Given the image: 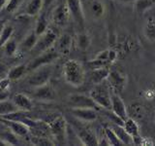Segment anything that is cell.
I'll list each match as a JSON object with an SVG mask.
<instances>
[{
    "mask_svg": "<svg viewBox=\"0 0 155 146\" xmlns=\"http://www.w3.org/2000/svg\"><path fill=\"white\" fill-rule=\"evenodd\" d=\"M63 77L67 84L73 87H81L85 80L84 65L76 60L67 61L63 65Z\"/></svg>",
    "mask_w": 155,
    "mask_h": 146,
    "instance_id": "cell-1",
    "label": "cell"
},
{
    "mask_svg": "<svg viewBox=\"0 0 155 146\" xmlns=\"http://www.w3.org/2000/svg\"><path fill=\"white\" fill-rule=\"evenodd\" d=\"M89 96L98 107H101L102 109H111V95L109 87L104 84V82L95 85L94 89L91 90Z\"/></svg>",
    "mask_w": 155,
    "mask_h": 146,
    "instance_id": "cell-2",
    "label": "cell"
},
{
    "mask_svg": "<svg viewBox=\"0 0 155 146\" xmlns=\"http://www.w3.org/2000/svg\"><path fill=\"white\" fill-rule=\"evenodd\" d=\"M119 54L114 49H107V50L101 51L95 58L87 62V65L90 69H95L99 67H110L116 60L118 58Z\"/></svg>",
    "mask_w": 155,
    "mask_h": 146,
    "instance_id": "cell-3",
    "label": "cell"
},
{
    "mask_svg": "<svg viewBox=\"0 0 155 146\" xmlns=\"http://www.w3.org/2000/svg\"><path fill=\"white\" fill-rule=\"evenodd\" d=\"M52 71L53 70L51 64L44 65L32 70L31 75L27 79L28 85L33 88H37L48 84V83H50Z\"/></svg>",
    "mask_w": 155,
    "mask_h": 146,
    "instance_id": "cell-4",
    "label": "cell"
},
{
    "mask_svg": "<svg viewBox=\"0 0 155 146\" xmlns=\"http://www.w3.org/2000/svg\"><path fill=\"white\" fill-rule=\"evenodd\" d=\"M59 56H60L59 53L56 51L55 48L52 47L51 49H48V50L37 55V57L34 58L32 61L29 62V64L27 65L28 71H30V70L32 71L38 67L51 64V62H53L55 60H57V58L59 57Z\"/></svg>",
    "mask_w": 155,
    "mask_h": 146,
    "instance_id": "cell-5",
    "label": "cell"
},
{
    "mask_svg": "<svg viewBox=\"0 0 155 146\" xmlns=\"http://www.w3.org/2000/svg\"><path fill=\"white\" fill-rule=\"evenodd\" d=\"M57 39V34L52 29L48 28L45 33L38 37V41L31 52L36 54V55H39V54L52 48L53 45L56 43Z\"/></svg>",
    "mask_w": 155,
    "mask_h": 146,
    "instance_id": "cell-6",
    "label": "cell"
},
{
    "mask_svg": "<svg viewBox=\"0 0 155 146\" xmlns=\"http://www.w3.org/2000/svg\"><path fill=\"white\" fill-rule=\"evenodd\" d=\"M48 127H50L51 134L56 139V141L60 143L64 142L67 131V122L64 117L59 115L53 118L48 123Z\"/></svg>",
    "mask_w": 155,
    "mask_h": 146,
    "instance_id": "cell-7",
    "label": "cell"
},
{
    "mask_svg": "<svg viewBox=\"0 0 155 146\" xmlns=\"http://www.w3.org/2000/svg\"><path fill=\"white\" fill-rule=\"evenodd\" d=\"M107 81L115 94L118 95L123 92L127 86V76L119 70H110Z\"/></svg>",
    "mask_w": 155,
    "mask_h": 146,
    "instance_id": "cell-8",
    "label": "cell"
},
{
    "mask_svg": "<svg viewBox=\"0 0 155 146\" xmlns=\"http://www.w3.org/2000/svg\"><path fill=\"white\" fill-rule=\"evenodd\" d=\"M0 122L1 124L4 125L7 129H9L15 134H17L18 137H25L26 135L30 133V128L26 125L22 123L21 121H16V120H11V119H6L0 117Z\"/></svg>",
    "mask_w": 155,
    "mask_h": 146,
    "instance_id": "cell-9",
    "label": "cell"
},
{
    "mask_svg": "<svg viewBox=\"0 0 155 146\" xmlns=\"http://www.w3.org/2000/svg\"><path fill=\"white\" fill-rule=\"evenodd\" d=\"M67 102L71 107H89V108H98V105L92 99L90 96L84 94H72L68 96Z\"/></svg>",
    "mask_w": 155,
    "mask_h": 146,
    "instance_id": "cell-10",
    "label": "cell"
},
{
    "mask_svg": "<svg viewBox=\"0 0 155 146\" xmlns=\"http://www.w3.org/2000/svg\"><path fill=\"white\" fill-rule=\"evenodd\" d=\"M71 114L77 118L78 120L91 123L98 118V113L95 108H89V107H71Z\"/></svg>",
    "mask_w": 155,
    "mask_h": 146,
    "instance_id": "cell-11",
    "label": "cell"
},
{
    "mask_svg": "<svg viewBox=\"0 0 155 146\" xmlns=\"http://www.w3.org/2000/svg\"><path fill=\"white\" fill-rule=\"evenodd\" d=\"M66 4L71 13V17L80 26L84 27L85 23V16L82 9L81 0H66Z\"/></svg>",
    "mask_w": 155,
    "mask_h": 146,
    "instance_id": "cell-12",
    "label": "cell"
},
{
    "mask_svg": "<svg viewBox=\"0 0 155 146\" xmlns=\"http://www.w3.org/2000/svg\"><path fill=\"white\" fill-rule=\"evenodd\" d=\"M71 13L69 11L66 2L64 4H59L54 8L52 12V22L57 26H65L69 22Z\"/></svg>",
    "mask_w": 155,
    "mask_h": 146,
    "instance_id": "cell-13",
    "label": "cell"
},
{
    "mask_svg": "<svg viewBox=\"0 0 155 146\" xmlns=\"http://www.w3.org/2000/svg\"><path fill=\"white\" fill-rule=\"evenodd\" d=\"M110 110L113 111L116 116H118L123 122L129 117L128 109H127V107H126L124 101L120 97V96L118 94H115V92L111 95V109Z\"/></svg>",
    "mask_w": 155,
    "mask_h": 146,
    "instance_id": "cell-14",
    "label": "cell"
},
{
    "mask_svg": "<svg viewBox=\"0 0 155 146\" xmlns=\"http://www.w3.org/2000/svg\"><path fill=\"white\" fill-rule=\"evenodd\" d=\"M33 96L38 100L51 101L53 99H55L56 94L54 89L48 83L46 85L35 88V91L33 92Z\"/></svg>",
    "mask_w": 155,
    "mask_h": 146,
    "instance_id": "cell-15",
    "label": "cell"
},
{
    "mask_svg": "<svg viewBox=\"0 0 155 146\" xmlns=\"http://www.w3.org/2000/svg\"><path fill=\"white\" fill-rule=\"evenodd\" d=\"M122 126L125 129V130L133 137L134 144L140 145L143 137H140V128H139V125L137 122H136V120L134 118L128 117V118L123 122Z\"/></svg>",
    "mask_w": 155,
    "mask_h": 146,
    "instance_id": "cell-16",
    "label": "cell"
},
{
    "mask_svg": "<svg viewBox=\"0 0 155 146\" xmlns=\"http://www.w3.org/2000/svg\"><path fill=\"white\" fill-rule=\"evenodd\" d=\"M12 101L17 106V108L21 111L28 112L33 108V102L31 99L25 94H22V92H18V94L15 95Z\"/></svg>",
    "mask_w": 155,
    "mask_h": 146,
    "instance_id": "cell-17",
    "label": "cell"
},
{
    "mask_svg": "<svg viewBox=\"0 0 155 146\" xmlns=\"http://www.w3.org/2000/svg\"><path fill=\"white\" fill-rule=\"evenodd\" d=\"M110 67L105 66V67H99V68H95V69H90V80L91 82L95 85H98L107 81V78H108L110 74Z\"/></svg>",
    "mask_w": 155,
    "mask_h": 146,
    "instance_id": "cell-18",
    "label": "cell"
},
{
    "mask_svg": "<svg viewBox=\"0 0 155 146\" xmlns=\"http://www.w3.org/2000/svg\"><path fill=\"white\" fill-rule=\"evenodd\" d=\"M56 51L59 53V55H68L71 51L73 40L72 37L68 34H64L56 41Z\"/></svg>",
    "mask_w": 155,
    "mask_h": 146,
    "instance_id": "cell-19",
    "label": "cell"
},
{
    "mask_svg": "<svg viewBox=\"0 0 155 146\" xmlns=\"http://www.w3.org/2000/svg\"><path fill=\"white\" fill-rule=\"evenodd\" d=\"M81 130L78 131V136L82 144L93 146V145H99V139L97 136L89 130L85 129H80Z\"/></svg>",
    "mask_w": 155,
    "mask_h": 146,
    "instance_id": "cell-20",
    "label": "cell"
},
{
    "mask_svg": "<svg viewBox=\"0 0 155 146\" xmlns=\"http://www.w3.org/2000/svg\"><path fill=\"white\" fill-rule=\"evenodd\" d=\"M110 128L114 130L115 134L117 135V137L119 140L122 142L123 145H132L134 144V139L131 136L127 131L125 130L122 125H118V124H114L110 126Z\"/></svg>",
    "mask_w": 155,
    "mask_h": 146,
    "instance_id": "cell-21",
    "label": "cell"
},
{
    "mask_svg": "<svg viewBox=\"0 0 155 146\" xmlns=\"http://www.w3.org/2000/svg\"><path fill=\"white\" fill-rule=\"evenodd\" d=\"M43 5H44L43 0H30L26 4L25 8H24L23 14L28 17H35L41 12Z\"/></svg>",
    "mask_w": 155,
    "mask_h": 146,
    "instance_id": "cell-22",
    "label": "cell"
},
{
    "mask_svg": "<svg viewBox=\"0 0 155 146\" xmlns=\"http://www.w3.org/2000/svg\"><path fill=\"white\" fill-rule=\"evenodd\" d=\"M27 71H28V68L26 64H18L10 69L7 77L11 81H17L25 75Z\"/></svg>",
    "mask_w": 155,
    "mask_h": 146,
    "instance_id": "cell-23",
    "label": "cell"
},
{
    "mask_svg": "<svg viewBox=\"0 0 155 146\" xmlns=\"http://www.w3.org/2000/svg\"><path fill=\"white\" fill-rule=\"evenodd\" d=\"M38 35L35 31H30L27 35L24 37V39L21 42V47L23 49L24 51H32L33 48L35 47L36 43L38 41Z\"/></svg>",
    "mask_w": 155,
    "mask_h": 146,
    "instance_id": "cell-24",
    "label": "cell"
},
{
    "mask_svg": "<svg viewBox=\"0 0 155 146\" xmlns=\"http://www.w3.org/2000/svg\"><path fill=\"white\" fill-rule=\"evenodd\" d=\"M105 4L100 0H93L90 3V13L94 19H101L105 15Z\"/></svg>",
    "mask_w": 155,
    "mask_h": 146,
    "instance_id": "cell-25",
    "label": "cell"
},
{
    "mask_svg": "<svg viewBox=\"0 0 155 146\" xmlns=\"http://www.w3.org/2000/svg\"><path fill=\"white\" fill-rule=\"evenodd\" d=\"M143 36L150 42H155V19H148L143 26Z\"/></svg>",
    "mask_w": 155,
    "mask_h": 146,
    "instance_id": "cell-26",
    "label": "cell"
},
{
    "mask_svg": "<svg viewBox=\"0 0 155 146\" xmlns=\"http://www.w3.org/2000/svg\"><path fill=\"white\" fill-rule=\"evenodd\" d=\"M91 43V38L87 33L81 32L77 36V46L81 51H85L88 49Z\"/></svg>",
    "mask_w": 155,
    "mask_h": 146,
    "instance_id": "cell-27",
    "label": "cell"
},
{
    "mask_svg": "<svg viewBox=\"0 0 155 146\" xmlns=\"http://www.w3.org/2000/svg\"><path fill=\"white\" fill-rule=\"evenodd\" d=\"M104 134H105V136H106V138H107V140H108L110 145H113V146L123 145L122 142L119 140L117 135L115 134L114 130L111 129L110 127H106V128L104 129Z\"/></svg>",
    "mask_w": 155,
    "mask_h": 146,
    "instance_id": "cell-28",
    "label": "cell"
},
{
    "mask_svg": "<svg viewBox=\"0 0 155 146\" xmlns=\"http://www.w3.org/2000/svg\"><path fill=\"white\" fill-rule=\"evenodd\" d=\"M153 6L154 5L152 3V0H136V2L134 3L136 12L139 14L145 13L148 9Z\"/></svg>",
    "mask_w": 155,
    "mask_h": 146,
    "instance_id": "cell-29",
    "label": "cell"
},
{
    "mask_svg": "<svg viewBox=\"0 0 155 146\" xmlns=\"http://www.w3.org/2000/svg\"><path fill=\"white\" fill-rule=\"evenodd\" d=\"M13 34H14V27L11 26V24L5 23L2 33H1V39H0V48L3 47L4 44L12 38Z\"/></svg>",
    "mask_w": 155,
    "mask_h": 146,
    "instance_id": "cell-30",
    "label": "cell"
},
{
    "mask_svg": "<svg viewBox=\"0 0 155 146\" xmlns=\"http://www.w3.org/2000/svg\"><path fill=\"white\" fill-rule=\"evenodd\" d=\"M16 110H18L17 106L14 104L13 101H0V117L5 116L11 112H14Z\"/></svg>",
    "mask_w": 155,
    "mask_h": 146,
    "instance_id": "cell-31",
    "label": "cell"
},
{
    "mask_svg": "<svg viewBox=\"0 0 155 146\" xmlns=\"http://www.w3.org/2000/svg\"><path fill=\"white\" fill-rule=\"evenodd\" d=\"M48 22L46 18L44 16H41L40 18L38 19V21L36 23V26H35V29H34V31L36 32V34L38 36L42 35V34L45 33L47 30H48Z\"/></svg>",
    "mask_w": 155,
    "mask_h": 146,
    "instance_id": "cell-32",
    "label": "cell"
},
{
    "mask_svg": "<svg viewBox=\"0 0 155 146\" xmlns=\"http://www.w3.org/2000/svg\"><path fill=\"white\" fill-rule=\"evenodd\" d=\"M2 48L4 49L5 53H6L8 56H14L18 51L17 42H16V40H14V39H12V38L5 43Z\"/></svg>",
    "mask_w": 155,
    "mask_h": 146,
    "instance_id": "cell-33",
    "label": "cell"
},
{
    "mask_svg": "<svg viewBox=\"0 0 155 146\" xmlns=\"http://www.w3.org/2000/svg\"><path fill=\"white\" fill-rule=\"evenodd\" d=\"M31 143L34 145H54V142L46 135H35L31 138Z\"/></svg>",
    "mask_w": 155,
    "mask_h": 146,
    "instance_id": "cell-34",
    "label": "cell"
},
{
    "mask_svg": "<svg viewBox=\"0 0 155 146\" xmlns=\"http://www.w3.org/2000/svg\"><path fill=\"white\" fill-rule=\"evenodd\" d=\"M19 4H21V0H9L6 7L4 9L6 10V12L8 13H13L18 8Z\"/></svg>",
    "mask_w": 155,
    "mask_h": 146,
    "instance_id": "cell-35",
    "label": "cell"
},
{
    "mask_svg": "<svg viewBox=\"0 0 155 146\" xmlns=\"http://www.w3.org/2000/svg\"><path fill=\"white\" fill-rule=\"evenodd\" d=\"M10 97L9 90H3L0 89V101H6Z\"/></svg>",
    "mask_w": 155,
    "mask_h": 146,
    "instance_id": "cell-36",
    "label": "cell"
},
{
    "mask_svg": "<svg viewBox=\"0 0 155 146\" xmlns=\"http://www.w3.org/2000/svg\"><path fill=\"white\" fill-rule=\"evenodd\" d=\"M10 82H11V80H10L8 77L1 79V80H0V89L8 90V88L10 86Z\"/></svg>",
    "mask_w": 155,
    "mask_h": 146,
    "instance_id": "cell-37",
    "label": "cell"
},
{
    "mask_svg": "<svg viewBox=\"0 0 155 146\" xmlns=\"http://www.w3.org/2000/svg\"><path fill=\"white\" fill-rule=\"evenodd\" d=\"M116 1L122 4H134L136 0H116Z\"/></svg>",
    "mask_w": 155,
    "mask_h": 146,
    "instance_id": "cell-38",
    "label": "cell"
},
{
    "mask_svg": "<svg viewBox=\"0 0 155 146\" xmlns=\"http://www.w3.org/2000/svg\"><path fill=\"white\" fill-rule=\"evenodd\" d=\"M8 1H9V0H0V11L6 7Z\"/></svg>",
    "mask_w": 155,
    "mask_h": 146,
    "instance_id": "cell-39",
    "label": "cell"
},
{
    "mask_svg": "<svg viewBox=\"0 0 155 146\" xmlns=\"http://www.w3.org/2000/svg\"><path fill=\"white\" fill-rule=\"evenodd\" d=\"M152 3H153V5L155 6V0H152Z\"/></svg>",
    "mask_w": 155,
    "mask_h": 146,
    "instance_id": "cell-40",
    "label": "cell"
}]
</instances>
